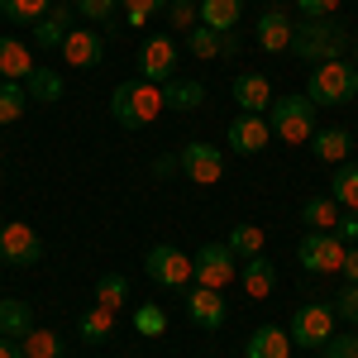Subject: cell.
<instances>
[{"label":"cell","mask_w":358,"mask_h":358,"mask_svg":"<svg viewBox=\"0 0 358 358\" xmlns=\"http://www.w3.org/2000/svg\"><path fill=\"white\" fill-rule=\"evenodd\" d=\"M334 306H320V301H306L296 306V315H292V325H287V334H292V344L296 349H325L334 334Z\"/></svg>","instance_id":"obj_6"},{"label":"cell","mask_w":358,"mask_h":358,"mask_svg":"<svg viewBox=\"0 0 358 358\" xmlns=\"http://www.w3.org/2000/svg\"><path fill=\"white\" fill-rule=\"evenodd\" d=\"M129 301V282L120 273H106L96 282V306H106V310H120V306Z\"/></svg>","instance_id":"obj_33"},{"label":"cell","mask_w":358,"mask_h":358,"mask_svg":"<svg viewBox=\"0 0 358 358\" xmlns=\"http://www.w3.org/2000/svg\"><path fill=\"white\" fill-rule=\"evenodd\" d=\"M224 244H229V253H234V258H258V253L268 248V234H263L258 224H234Z\"/></svg>","instance_id":"obj_27"},{"label":"cell","mask_w":358,"mask_h":358,"mask_svg":"<svg viewBox=\"0 0 358 358\" xmlns=\"http://www.w3.org/2000/svg\"><path fill=\"white\" fill-rule=\"evenodd\" d=\"M229 148H234V153H263V148H268V143H273V129H268V120H263V115H234V120H229Z\"/></svg>","instance_id":"obj_12"},{"label":"cell","mask_w":358,"mask_h":358,"mask_svg":"<svg viewBox=\"0 0 358 358\" xmlns=\"http://www.w3.org/2000/svg\"><path fill=\"white\" fill-rule=\"evenodd\" d=\"M339 273L349 277V282H358V244H349V253H344V268Z\"/></svg>","instance_id":"obj_44"},{"label":"cell","mask_w":358,"mask_h":358,"mask_svg":"<svg viewBox=\"0 0 358 358\" xmlns=\"http://www.w3.org/2000/svg\"><path fill=\"white\" fill-rule=\"evenodd\" d=\"M273 287H277V268H273V258H244V296L248 301H268L273 296Z\"/></svg>","instance_id":"obj_17"},{"label":"cell","mask_w":358,"mask_h":358,"mask_svg":"<svg viewBox=\"0 0 358 358\" xmlns=\"http://www.w3.org/2000/svg\"><path fill=\"white\" fill-rule=\"evenodd\" d=\"M34 330V310H29L24 301H0V334L5 339H24V334Z\"/></svg>","instance_id":"obj_26"},{"label":"cell","mask_w":358,"mask_h":358,"mask_svg":"<svg viewBox=\"0 0 358 358\" xmlns=\"http://www.w3.org/2000/svg\"><path fill=\"white\" fill-rule=\"evenodd\" d=\"M292 20L282 15V10H268V15H258V48L263 53H282V48H292Z\"/></svg>","instance_id":"obj_18"},{"label":"cell","mask_w":358,"mask_h":358,"mask_svg":"<svg viewBox=\"0 0 358 358\" xmlns=\"http://www.w3.org/2000/svg\"><path fill=\"white\" fill-rule=\"evenodd\" d=\"M306 96L310 106H349L358 96V67L354 62H320L310 67V82H306Z\"/></svg>","instance_id":"obj_4"},{"label":"cell","mask_w":358,"mask_h":358,"mask_svg":"<svg viewBox=\"0 0 358 358\" xmlns=\"http://www.w3.org/2000/svg\"><path fill=\"white\" fill-rule=\"evenodd\" d=\"M24 91H29V101L53 106L57 96H62V77H57L53 67H34V72H29V82H24Z\"/></svg>","instance_id":"obj_29"},{"label":"cell","mask_w":358,"mask_h":358,"mask_svg":"<svg viewBox=\"0 0 358 358\" xmlns=\"http://www.w3.org/2000/svg\"><path fill=\"white\" fill-rule=\"evenodd\" d=\"M234 43H239V38H234V29H229V34H220V29H192V34H187V48H192L196 57H220V53H234Z\"/></svg>","instance_id":"obj_21"},{"label":"cell","mask_w":358,"mask_h":358,"mask_svg":"<svg viewBox=\"0 0 358 358\" xmlns=\"http://www.w3.org/2000/svg\"><path fill=\"white\" fill-rule=\"evenodd\" d=\"M354 101H358V96H354Z\"/></svg>","instance_id":"obj_46"},{"label":"cell","mask_w":358,"mask_h":358,"mask_svg":"<svg viewBox=\"0 0 358 358\" xmlns=\"http://www.w3.org/2000/svg\"><path fill=\"white\" fill-rule=\"evenodd\" d=\"M349 43H354V34L349 24H339V20H306V24L292 29V53L306 57V62H339V57L349 53Z\"/></svg>","instance_id":"obj_2"},{"label":"cell","mask_w":358,"mask_h":358,"mask_svg":"<svg viewBox=\"0 0 358 358\" xmlns=\"http://www.w3.org/2000/svg\"><path fill=\"white\" fill-rule=\"evenodd\" d=\"M48 10H53V0H0V15L10 24H38Z\"/></svg>","instance_id":"obj_30"},{"label":"cell","mask_w":358,"mask_h":358,"mask_svg":"<svg viewBox=\"0 0 358 358\" xmlns=\"http://www.w3.org/2000/svg\"><path fill=\"white\" fill-rule=\"evenodd\" d=\"M20 354L24 358H62V339L53 330H29L20 339Z\"/></svg>","instance_id":"obj_32"},{"label":"cell","mask_w":358,"mask_h":358,"mask_svg":"<svg viewBox=\"0 0 358 358\" xmlns=\"http://www.w3.org/2000/svg\"><path fill=\"white\" fill-rule=\"evenodd\" d=\"M234 106L244 115H263L273 106V82H268L263 72H239V77H234Z\"/></svg>","instance_id":"obj_14"},{"label":"cell","mask_w":358,"mask_h":358,"mask_svg":"<svg viewBox=\"0 0 358 358\" xmlns=\"http://www.w3.org/2000/svg\"><path fill=\"white\" fill-rule=\"evenodd\" d=\"M163 101H167V110H196V106H206V86L192 82V77H172V82L163 86Z\"/></svg>","instance_id":"obj_22"},{"label":"cell","mask_w":358,"mask_h":358,"mask_svg":"<svg viewBox=\"0 0 358 358\" xmlns=\"http://www.w3.org/2000/svg\"><path fill=\"white\" fill-rule=\"evenodd\" d=\"M187 315H192V325H201V330H220L224 325V296L196 282L192 292H187Z\"/></svg>","instance_id":"obj_15"},{"label":"cell","mask_w":358,"mask_h":358,"mask_svg":"<svg viewBox=\"0 0 358 358\" xmlns=\"http://www.w3.org/2000/svg\"><path fill=\"white\" fill-rule=\"evenodd\" d=\"M354 48H358V43H354Z\"/></svg>","instance_id":"obj_47"},{"label":"cell","mask_w":358,"mask_h":358,"mask_svg":"<svg viewBox=\"0 0 358 358\" xmlns=\"http://www.w3.org/2000/svg\"><path fill=\"white\" fill-rule=\"evenodd\" d=\"M330 196L344 210H358V163H339V172L330 182Z\"/></svg>","instance_id":"obj_31"},{"label":"cell","mask_w":358,"mask_h":358,"mask_svg":"<svg viewBox=\"0 0 358 358\" xmlns=\"http://www.w3.org/2000/svg\"><path fill=\"white\" fill-rule=\"evenodd\" d=\"M153 172L158 177H172V172H182V158L177 153H163V158H153Z\"/></svg>","instance_id":"obj_43"},{"label":"cell","mask_w":358,"mask_h":358,"mask_svg":"<svg viewBox=\"0 0 358 358\" xmlns=\"http://www.w3.org/2000/svg\"><path fill=\"white\" fill-rule=\"evenodd\" d=\"M177 158H182V172H187L192 182H201V187H215L224 177V153L215 143H187Z\"/></svg>","instance_id":"obj_11"},{"label":"cell","mask_w":358,"mask_h":358,"mask_svg":"<svg viewBox=\"0 0 358 358\" xmlns=\"http://www.w3.org/2000/svg\"><path fill=\"white\" fill-rule=\"evenodd\" d=\"M167 330V315L158 301H143L134 306V334H143V339H158V334Z\"/></svg>","instance_id":"obj_34"},{"label":"cell","mask_w":358,"mask_h":358,"mask_svg":"<svg viewBox=\"0 0 358 358\" xmlns=\"http://www.w3.org/2000/svg\"><path fill=\"white\" fill-rule=\"evenodd\" d=\"M334 315L349 320V325L358 330V282H349L344 292H334Z\"/></svg>","instance_id":"obj_39"},{"label":"cell","mask_w":358,"mask_h":358,"mask_svg":"<svg viewBox=\"0 0 358 358\" xmlns=\"http://www.w3.org/2000/svg\"><path fill=\"white\" fill-rule=\"evenodd\" d=\"M77 330H82L86 344H106L115 334V310H106V306H91L82 320H77Z\"/></svg>","instance_id":"obj_28"},{"label":"cell","mask_w":358,"mask_h":358,"mask_svg":"<svg viewBox=\"0 0 358 358\" xmlns=\"http://www.w3.org/2000/svg\"><path fill=\"white\" fill-rule=\"evenodd\" d=\"M143 273L167 292H187L196 277V263H192V253H182L177 244H153L148 258H143Z\"/></svg>","instance_id":"obj_5"},{"label":"cell","mask_w":358,"mask_h":358,"mask_svg":"<svg viewBox=\"0 0 358 358\" xmlns=\"http://www.w3.org/2000/svg\"><path fill=\"white\" fill-rule=\"evenodd\" d=\"M349 129H320V134L310 138V153L320 158V163H344L349 158Z\"/></svg>","instance_id":"obj_25"},{"label":"cell","mask_w":358,"mask_h":358,"mask_svg":"<svg viewBox=\"0 0 358 358\" xmlns=\"http://www.w3.org/2000/svg\"><path fill=\"white\" fill-rule=\"evenodd\" d=\"M244 358H292V334L282 325H263V330H253Z\"/></svg>","instance_id":"obj_19"},{"label":"cell","mask_w":358,"mask_h":358,"mask_svg":"<svg viewBox=\"0 0 358 358\" xmlns=\"http://www.w3.org/2000/svg\"><path fill=\"white\" fill-rule=\"evenodd\" d=\"M344 253H349V244L334 234V229H310L301 244H296V258H301L306 273H339L344 268Z\"/></svg>","instance_id":"obj_7"},{"label":"cell","mask_w":358,"mask_h":358,"mask_svg":"<svg viewBox=\"0 0 358 358\" xmlns=\"http://www.w3.org/2000/svg\"><path fill=\"white\" fill-rule=\"evenodd\" d=\"M0 358H24L20 354V339H5V334H0Z\"/></svg>","instance_id":"obj_45"},{"label":"cell","mask_w":358,"mask_h":358,"mask_svg":"<svg viewBox=\"0 0 358 358\" xmlns=\"http://www.w3.org/2000/svg\"><path fill=\"white\" fill-rule=\"evenodd\" d=\"M138 77L158 82V86H167L177 77V43H172V34H148L138 43Z\"/></svg>","instance_id":"obj_9"},{"label":"cell","mask_w":358,"mask_h":358,"mask_svg":"<svg viewBox=\"0 0 358 358\" xmlns=\"http://www.w3.org/2000/svg\"><path fill=\"white\" fill-rule=\"evenodd\" d=\"M320 358H358V334H330Z\"/></svg>","instance_id":"obj_40"},{"label":"cell","mask_w":358,"mask_h":358,"mask_svg":"<svg viewBox=\"0 0 358 358\" xmlns=\"http://www.w3.org/2000/svg\"><path fill=\"white\" fill-rule=\"evenodd\" d=\"M29 106V91L20 82H0V124H15Z\"/></svg>","instance_id":"obj_35"},{"label":"cell","mask_w":358,"mask_h":358,"mask_svg":"<svg viewBox=\"0 0 358 358\" xmlns=\"http://www.w3.org/2000/svg\"><path fill=\"white\" fill-rule=\"evenodd\" d=\"M163 110H167V101H163V86L158 82L134 77V82H120L110 91V115L120 129H148Z\"/></svg>","instance_id":"obj_1"},{"label":"cell","mask_w":358,"mask_h":358,"mask_svg":"<svg viewBox=\"0 0 358 358\" xmlns=\"http://www.w3.org/2000/svg\"><path fill=\"white\" fill-rule=\"evenodd\" d=\"M101 57H106L101 29H72V34L62 38V62H67V67H96Z\"/></svg>","instance_id":"obj_13"},{"label":"cell","mask_w":358,"mask_h":358,"mask_svg":"<svg viewBox=\"0 0 358 358\" xmlns=\"http://www.w3.org/2000/svg\"><path fill=\"white\" fill-rule=\"evenodd\" d=\"M72 5H53L38 24H34V48H62V38L72 34Z\"/></svg>","instance_id":"obj_16"},{"label":"cell","mask_w":358,"mask_h":358,"mask_svg":"<svg viewBox=\"0 0 358 358\" xmlns=\"http://www.w3.org/2000/svg\"><path fill=\"white\" fill-rule=\"evenodd\" d=\"M192 263H196V282L210 287V292H224L239 277V258L229 253V244H201L192 253Z\"/></svg>","instance_id":"obj_8"},{"label":"cell","mask_w":358,"mask_h":358,"mask_svg":"<svg viewBox=\"0 0 358 358\" xmlns=\"http://www.w3.org/2000/svg\"><path fill=\"white\" fill-rule=\"evenodd\" d=\"M239 20H244V0H201V24L206 29L229 34Z\"/></svg>","instance_id":"obj_23"},{"label":"cell","mask_w":358,"mask_h":358,"mask_svg":"<svg viewBox=\"0 0 358 358\" xmlns=\"http://www.w3.org/2000/svg\"><path fill=\"white\" fill-rule=\"evenodd\" d=\"M334 234H339L344 244H358V210H344V215H339V229H334Z\"/></svg>","instance_id":"obj_42"},{"label":"cell","mask_w":358,"mask_h":358,"mask_svg":"<svg viewBox=\"0 0 358 358\" xmlns=\"http://www.w3.org/2000/svg\"><path fill=\"white\" fill-rule=\"evenodd\" d=\"M0 258H5L10 268H34V263L43 258V239H38V229L24 224V220L0 224Z\"/></svg>","instance_id":"obj_10"},{"label":"cell","mask_w":358,"mask_h":358,"mask_svg":"<svg viewBox=\"0 0 358 358\" xmlns=\"http://www.w3.org/2000/svg\"><path fill=\"white\" fill-rule=\"evenodd\" d=\"M29 72H34L29 43H20V38H0V77H5V82H29Z\"/></svg>","instance_id":"obj_20"},{"label":"cell","mask_w":358,"mask_h":358,"mask_svg":"<svg viewBox=\"0 0 358 358\" xmlns=\"http://www.w3.org/2000/svg\"><path fill=\"white\" fill-rule=\"evenodd\" d=\"M72 10H77L82 20H91V24H110L120 0H72Z\"/></svg>","instance_id":"obj_36"},{"label":"cell","mask_w":358,"mask_h":358,"mask_svg":"<svg viewBox=\"0 0 358 358\" xmlns=\"http://www.w3.org/2000/svg\"><path fill=\"white\" fill-rule=\"evenodd\" d=\"M167 20H172V29H187L192 34V24L201 20V5L196 0H167Z\"/></svg>","instance_id":"obj_38"},{"label":"cell","mask_w":358,"mask_h":358,"mask_svg":"<svg viewBox=\"0 0 358 358\" xmlns=\"http://www.w3.org/2000/svg\"><path fill=\"white\" fill-rule=\"evenodd\" d=\"M120 10H124V20L134 29H143L158 10H167V0H120Z\"/></svg>","instance_id":"obj_37"},{"label":"cell","mask_w":358,"mask_h":358,"mask_svg":"<svg viewBox=\"0 0 358 358\" xmlns=\"http://www.w3.org/2000/svg\"><path fill=\"white\" fill-rule=\"evenodd\" d=\"M296 5H301L306 20H330L334 10H339V0H296Z\"/></svg>","instance_id":"obj_41"},{"label":"cell","mask_w":358,"mask_h":358,"mask_svg":"<svg viewBox=\"0 0 358 358\" xmlns=\"http://www.w3.org/2000/svg\"><path fill=\"white\" fill-rule=\"evenodd\" d=\"M268 129H273V138H282V143H310L315 138V106H310V96H282L273 106H268Z\"/></svg>","instance_id":"obj_3"},{"label":"cell","mask_w":358,"mask_h":358,"mask_svg":"<svg viewBox=\"0 0 358 358\" xmlns=\"http://www.w3.org/2000/svg\"><path fill=\"white\" fill-rule=\"evenodd\" d=\"M339 215H344V206L334 201V196H310L301 206V220L310 229H339Z\"/></svg>","instance_id":"obj_24"}]
</instances>
